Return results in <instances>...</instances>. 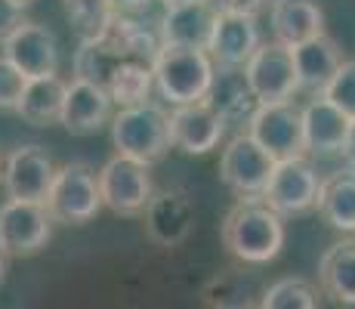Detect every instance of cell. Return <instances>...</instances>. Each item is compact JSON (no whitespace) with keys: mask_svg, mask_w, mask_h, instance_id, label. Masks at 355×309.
<instances>
[{"mask_svg":"<svg viewBox=\"0 0 355 309\" xmlns=\"http://www.w3.org/2000/svg\"><path fill=\"white\" fill-rule=\"evenodd\" d=\"M25 84H28V78L6 56H0V112H16L19 102H22Z\"/></svg>","mask_w":355,"mask_h":309,"instance_id":"29","label":"cell"},{"mask_svg":"<svg viewBox=\"0 0 355 309\" xmlns=\"http://www.w3.org/2000/svg\"><path fill=\"white\" fill-rule=\"evenodd\" d=\"M352 118L340 112L327 96H312L303 106V136H306V152L312 155H343L346 133H349Z\"/></svg>","mask_w":355,"mask_h":309,"instance_id":"19","label":"cell"},{"mask_svg":"<svg viewBox=\"0 0 355 309\" xmlns=\"http://www.w3.org/2000/svg\"><path fill=\"white\" fill-rule=\"evenodd\" d=\"M112 106L114 99L108 96V90L90 84V81H80V78H71L65 90V106H62V127L68 133H78V136H87V133H96L99 127L112 124Z\"/></svg>","mask_w":355,"mask_h":309,"instance_id":"17","label":"cell"},{"mask_svg":"<svg viewBox=\"0 0 355 309\" xmlns=\"http://www.w3.org/2000/svg\"><path fill=\"white\" fill-rule=\"evenodd\" d=\"M164 6H173V3H182V0H161Z\"/></svg>","mask_w":355,"mask_h":309,"instance_id":"36","label":"cell"},{"mask_svg":"<svg viewBox=\"0 0 355 309\" xmlns=\"http://www.w3.org/2000/svg\"><path fill=\"white\" fill-rule=\"evenodd\" d=\"M291 50H293V65H297L300 90L309 96H324L337 68L343 65L340 47L327 34H318V37L303 40V44L291 47Z\"/></svg>","mask_w":355,"mask_h":309,"instance_id":"20","label":"cell"},{"mask_svg":"<svg viewBox=\"0 0 355 309\" xmlns=\"http://www.w3.org/2000/svg\"><path fill=\"white\" fill-rule=\"evenodd\" d=\"M248 133L266 149L275 161L306 155V136H303V108L297 102H272L259 106L257 115L248 124Z\"/></svg>","mask_w":355,"mask_h":309,"instance_id":"11","label":"cell"},{"mask_svg":"<svg viewBox=\"0 0 355 309\" xmlns=\"http://www.w3.org/2000/svg\"><path fill=\"white\" fill-rule=\"evenodd\" d=\"M343 158H346V161H349V167H355V118H352V124H349V133H346Z\"/></svg>","mask_w":355,"mask_h":309,"instance_id":"33","label":"cell"},{"mask_svg":"<svg viewBox=\"0 0 355 309\" xmlns=\"http://www.w3.org/2000/svg\"><path fill=\"white\" fill-rule=\"evenodd\" d=\"M62 10L68 25L74 28L80 40H93L112 25L114 19V3L112 0H62Z\"/></svg>","mask_w":355,"mask_h":309,"instance_id":"26","label":"cell"},{"mask_svg":"<svg viewBox=\"0 0 355 309\" xmlns=\"http://www.w3.org/2000/svg\"><path fill=\"white\" fill-rule=\"evenodd\" d=\"M3 257H6V253L0 251V278H3V272H6V260H3Z\"/></svg>","mask_w":355,"mask_h":309,"instance_id":"35","label":"cell"},{"mask_svg":"<svg viewBox=\"0 0 355 309\" xmlns=\"http://www.w3.org/2000/svg\"><path fill=\"white\" fill-rule=\"evenodd\" d=\"M204 102L220 115L226 130H238V133H248V124L259 108V99L254 87H250L248 74H244V68H226V65H216L214 87H210Z\"/></svg>","mask_w":355,"mask_h":309,"instance_id":"14","label":"cell"},{"mask_svg":"<svg viewBox=\"0 0 355 309\" xmlns=\"http://www.w3.org/2000/svg\"><path fill=\"white\" fill-rule=\"evenodd\" d=\"M161 34L133 12H114L112 25L93 40H80L74 53V78L108 90L118 108L148 102L155 90V62Z\"/></svg>","mask_w":355,"mask_h":309,"instance_id":"1","label":"cell"},{"mask_svg":"<svg viewBox=\"0 0 355 309\" xmlns=\"http://www.w3.org/2000/svg\"><path fill=\"white\" fill-rule=\"evenodd\" d=\"M214 25H216V12L207 0H182V3H173L164 10L158 34L161 44L207 50Z\"/></svg>","mask_w":355,"mask_h":309,"instance_id":"16","label":"cell"},{"mask_svg":"<svg viewBox=\"0 0 355 309\" xmlns=\"http://www.w3.org/2000/svg\"><path fill=\"white\" fill-rule=\"evenodd\" d=\"M216 16H257L266 6V0H207Z\"/></svg>","mask_w":355,"mask_h":309,"instance_id":"30","label":"cell"},{"mask_svg":"<svg viewBox=\"0 0 355 309\" xmlns=\"http://www.w3.org/2000/svg\"><path fill=\"white\" fill-rule=\"evenodd\" d=\"M3 56L25 78H46L59 72V40L46 25L25 22L3 40Z\"/></svg>","mask_w":355,"mask_h":309,"instance_id":"13","label":"cell"},{"mask_svg":"<svg viewBox=\"0 0 355 309\" xmlns=\"http://www.w3.org/2000/svg\"><path fill=\"white\" fill-rule=\"evenodd\" d=\"M318 214L334 229L355 232V167L327 174L318 192Z\"/></svg>","mask_w":355,"mask_h":309,"instance_id":"25","label":"cell"},{"mask_svg":"<svg viewBox=\"0 0 355 309\" xmlns=\"http://www.w3.org/2000/svg\"><path fill=\"white\" fill-rule=\"evenodd\" d=\"M22 10L25 6H19L16 0H0V44H3L19 25H25Z\"/></svg>","mask_w":355,"mask_h":309,"instance_id":"31","label":"cell"},{"mask_svg":"<svg viewBox=\"0 0 355 309\" xmlns=\"http://www.w3.org/2000/svg\"><path fill=\"white\" fill-rule=\"evenodd\" d=\"M46 210L56 223L84 226L102 210L99 174H93L87 164H65L56 170L53 189L46 195Z\"/></svg>","mask_w":355,"mask_h":309,"instance_id":"5","label":"cell"},{"mask_svg":"<svg viewBox=\"0 0 355 309\" xmlns=\"http://www.w3.org/2000/svg\"><path fill=\"white\" fill-rule=\"evenodd\" d=\"M16 3H19V6H31L34 0H16Z\"/></svg>","mask_w":355,"mask_h":309,"instance_id":"37","label":"cell"},{"mask_svg":"<svg viewBox=\"0 0 355 309\" xmlns=\"http://www.w3.org/2000/svg\"><path fill=\"white\" fill-rule=\"evenodd\" d=\"M112 3L118 12H133V10H139V6H146L148 0H112Z\"/></svg>","mask_w":355,"mask_h":309,"instance_id":"34","label":"cell"},{"mask_svg":"<svg viewBox=\"0 0 355 309\" xmlns=\"http://www.w3.org/2000/svg\"><path fill=\"white\" fill-rule=\"evenodd\" d=\"M214 309H259V306H254V300L248 294H223V297H214Z\"/></svg>","mask_w":355,"mask_h":309,"instance_id":"32","label":"cell"},{"mask_svg":"<svg viewBox=\"0 0 355 309\" xmlns=\"http://www.w3.org/2000/svg\"><path fill=\"white\" fill-rule=\"evenodd\" d=\"M269 25L278 44L297 47L303 40L324 34V12L318 0H272Z\"/></svg>","mask_w":355,"mask_h":309,"instance_id":"21","label":"cell"},{"mask_svg":"<svg viewBox=\"0 0 355 309\" xmlns=\"http://www.w3.org/2000/svg\"><path fill=\"white\" fill-rule=\"evenodd\" d=\"M0 180H3V167H0Z\"/></svg>","mask_w":355,"mask_h":309,"instance_id":"38","label":"cell"},{"mask_svg":"<svg viewBox=\"0 0 355 309\" xmlns=\"http://www.w3.org/2000/svg\"><path fill=\"white\" fill-rule=\"evenodd\" d=\"M65 90L68 84L59 74H46V78H28L16 112L22 115L34 127H46V124L62 121V106H65Z\"/></svg>","mask_w":355,"mask_h":309,"instance_id":"23","label":"cell"},{"mask_svg":"<svg viewBox=\"0 0 355 309\" xmlns=\"http://www.w3.org/2000/svg\"><path fill=\"white\" fill-rule=\"evenodd\" d=\"M318 192H322V176H318L315 164L306 155H297L275 164V174L269 180V189L263 192V201L282 217H300L318 208Z\"/></svg>","mask_w":355,"mask_h":309,"instance_id":"8","label":"cell"},{"mask_svg":"<svg viewBox=\"0 0 355 309\" xmlns=\"http://www.w3.org/2000/svg\"><path fill=\"white\" fill-rule=\"evenodd\" d=\"M53 223L46 204L10 201L0 204V251L6 257H31L46 247L53 235Z\"/></svg>","mask_w":355,"mask_h":309,"instance_id":"9","label":"cell"},{"mask_svg":"<svg viewBox=\"0 0 355 309\" xmlns=\"http://www.w3.org/2000/svg\"><path fill=\"white\" fill-rule=\"evenodd\" d=\"M112 142L118 155H130L142 164H155L173 146L170 136V115L158 102H139V106L118 108L112 118Z\"/></svg>","mask_w":355,"mask_h":309,"instance_id":"4","label":"cell"},{"mask_svg":"<svg viewBox=\"0 0 355 309\" xmlns=\"http://www.w3.org/2000/svg\"><path fill=\"white\" fill-rule=\"evenodd\" d=\"M223 244L241 263H254V266L269 263L284 247L282 214H275L263 198H241L226 214Z\"/></svg>","mask_w":355,"mask_h":309,"instance_id":"2","label":"cell"},{"mask_svg":"<svg viewBox=\"0 0 355 309\" xmlns=\"http://www.w3.org/2000/svg\"><path fill=\"white\" fill-rule=\"evenodd\" d=\"M56 180L53 158L40 146H19L12 149L3 164V189L10 201H37L46 204V195Z\"/></svg>","mask_w":355,"mask_h":309,"instance_id":"12","label":"cell"},{"mask_svg":"<svg viewBox=\"0 0 355 309\" xmlns=\"http://www.w3.org/2000/svg\"><path fill=\"white\" fill-rule=\"evenodd\" d=\"M275 158L266 152L250 133H235L220 158V180L238 198H263L275 174Z\"/></svg>","mask_w":355,"mask_h":309,"instance_id":"6","label":"cell"},{"mask_svg":"<svg viewBox=\"0 0 355 309\" xmlns=\"http://www.w3.org/2000/svg\"><path fill=\"white\" fill-rule=\"evenodd\" d=\"M170 136H173V146L182 149L186 155H207L226 136V124L207 102L173 106V112H170Z\"/></svg>","mask_w":355,"mask_h":309,"instance_id":"15","label":"cell"},{"mask_svg":"<svg viewBox=\"0 0 355 309\" xmlns=\"http://www.w3.org/2000/svg\"><path fill=\"white\" fill-rule=\"evenodd\" d=\"M318 285L331 300L355 306V242H337L322 253Z\"/></svg>","mask_w":355,"mask_h":309,"instance_id":"24","label":"cell"},{"mask_svg":"<svg viewBox=\"0 0 355 309\" xmlns=\"http://www.w3.org/2000/svg\"><path fill=\"white\" fill-rule=\"evenodd\" d=\"M216 62L207 50L164 44L155 62V90L170 106L204 102L214 87Z\"/></svg>","mask_w":355,"mask_h":309,"instance_id":"3","label":"cell"},{"mask_svg":"<svg viewBox=\"0 0 355 309\" xmlns=\"http://www.w3.org/2000/svg\"><path fill=\"white\" fill-rule=\"evenodd\" d=\"M99 189H102V204L121 217L146 214L148 201L155 198L148 164L136 161L130 155H114L102 164Z\"/></svg>","mask_w":355,"mask_h":309,"instance_id":"7","label":"cell"},{"mask_svg":"<svg viewBox=\"0 0 355 309\" xmlns=\"http://www.w3.org/2000/svg\"><path fill=\"white\" fill-rule=\"evenodd\" d=\"M324 96L340 108V112H346L349 118H355V59L343 62V65L337 68V74H334V81L327 84Z\"/></svg>","mask_w":355,"mask_h":309,"instance_id":"28","label":"cell"},{"mask_svg":"<svg viewBox=\"0 0 355 309\" xmlns=\"http://www.w3.org/2000/svg\"><path fill=\"white\" fill-rule=\"evenodd\" d=\"M146 232L155 244L161 247H173L192 229V204L182 192H158L146 208Z\"/></svg>","mask_w":355,"mask_h":309,"instance_id":"22","label":"cell"},{"mask_svg":"<svg viewBox=\"0 0 355 309\" xmlns=\"http://www.w3.org/2000/svg\"><path fill=\"white\" fill-rule=\"evenodd\" d=\"M250 87H254L259 106H272V102H291L300 93L297 65H293V50L278 40L272 44H259V50L244 65Z\"/></svg>","mask_w":355,"mask_h":309,"instance_id":"10","label":"cell"},{"mask_svg":"<svg viewBox=\"0 0 355 309\" xmlns=\"http://www.w3.org/2000/svg\"><path fill=\"white\" fill-rule=\"evenodd\" d=\"M259 44H263V34H259L257 16H232L229 12V16H216L207 53L216 65L244 68L259 50Z\"/></svg>","mask_w":355,"mask_h":309,"instance_id":"18","label":"cell"},{"mask_svg":"<svg viewBox=\"0 0 355 309\" xmlns=\"http://www.w3.org/2000/svg\"><path fill=\"white\" fill-rule=\"evenodd\" d=\"M259 309H318V294L306 278L288 276L266 287Z\"/></svg>","mask_w":355,"mask_h":309,"instance_id":"27","label":"cell"}]
</instances>
